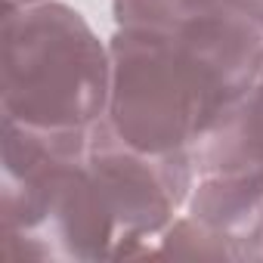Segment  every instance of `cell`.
I'll return each instance as SVG.
<instances>
[{
  "label": "cell",
  "instance_id": "1",
  "mask_svg": "<svg viewBox=\"0 0 263 263\" xmlns=\"http://www.w3.org/2000/svg\"><path fill=\"white\" fill-rule=\"evenodd\" d=\"M108 59V127L146 152H189L211 118L260 78L263 31L241 13L198 34L115 28Z\"/></svg>",
  "mask_w": 263,
  "mask_h": 263
},
{
  "label": "cell",
  "instance_id": "2",
  "mask_svg": "<svg viewBox=\"0 0 263 263\" xmlns=\"http://www.w3.org/2000/svg\"><path fill=\"white\" fill-rule=\"evenodd\" d=\"M87 143L90 130H44L4 118V260H118L121 238L87 167Z\"/></svg>",
  "mask_w": 263,
  "mask_h": 263
},
{
  "label": "cell",
  "instance_id": "3",
  "mask_svg": "<svg viewBox=\"0 0 263 263\" xmlns=\"http://www.w3.org/2000/svg\"><path fill=\"white\" fill-rule=\"evenodd\" d=\"M4 118L44 130H90L108 105V41L62 0L4 10Z\"/></svg>",
  "mask_w": 263,
  "mask_h": 263
},
{
  "label": "cell",
  "instance_id": "4",
  "mask_svg": "<svg viewBox=\"0 0 263 263\" xmlns=\"http://www.w3.org/2000/svg\"><path fill=\"white\" fill-rule=\"evenodd\" d=\"M87 167L121 238V257L155 254L152 241L177 220L195 186L189 152H146L124 143L105 118L90 127Z\"/></svg>",
  "mask_w": 263,
  "mask_h": 263
},
{
  "label": "cell",
  "instance_id": "5",
  "mask_svg": "<svg viewBox=\"0 0 263 263\" xmlns=\"http://www.w3.org/2000/svg\"><path fill=\"white\" fill-rule=\"evenodd\" d=\"M186 214L211 229L232 260H263V171L195 177Z\"/></svg>",
  "mask_w": 263,
  "mask_h": 263
},
{
  "label": "cell",
  "instance_id": "6",
  "mask_svg": "<svg viewBox=\"0 0 263 263\" xmlns=\"http://www.w3.org/2000/svg\"><path fill=\"white\" fill-rule=\"evenodd\" d=\"M189 155L198 177L263 171V71L211 118Z\"/></svg>",
  "mask_w": 263,
  "mask_h": 263
},
{
  "label": "cell",
  "instance_id": "7",
  "mask_svg": "<svg viewBox=\"0 0 263 263\" xmlns=\"http://www.w3.org/2000/svg\"><path fill=\"white\" fill-rule=\"evenodd\" d=\"M155 254H164V257H198V260H232L229 248L189 214L177 217L158 235Z\"/></svg>",
  "mask_w": 263,
  "mask_h": 263
},
{
  "label": "cell",
  "instance_id": "8",
  "mask_svg": "<svg viewBox=\"0 0 263 263\" xmlns=\"http://www.w3.org/2000/svg\"><path fill=\"white\" fill-rule=\"evenodd\" d=\"M229 7L232 10H238L254 28H260L263 31V0H229Z\"/></svg>",
  "mask_w": 263,
  "mask_h": 263
},
{
  "label": "cell",
  "instance_id": "9",
  "mask_svg": "<svg viewBox=\"0 0 263 263\" xmlns=\"http://www.w3.org/2000/svg\"><path fill=\"white\" fill-rule=\"evenodd\" d=\"M34 4H47V0H4V10H22V7H34Z\"/></svg>",
  "mask_w": 263,
  "mask_h": 263
},
{
  "label": "cell",
  "instance_id": "10",
  "mask_svg": "<svg viewBox=\"0 0 263 263\" xmlns=\"http://www.w3.org/2000/svg\"><path fill=\"white\" fill-rule=\"evenodd\" d=\"M260 71H263V68H260Z\"/></svg>",
  "mask_w": 263,
  "mask_h": 263
}]
</instances>
